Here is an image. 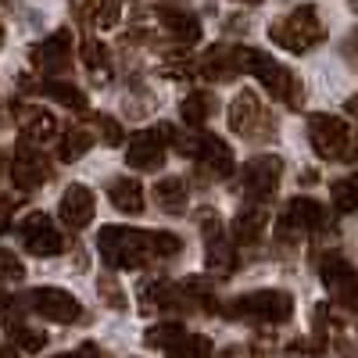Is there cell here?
I'll use <instances>...</instances> for the list:
<instances>
[{"label": "cell", "instance_id": "6da1fadb", "mask_svg": "<svg viewBox=\"0 0 358 358\" xmlns=\"http://www.w3.org/2000/svg\"><path fill=\"white\" fill-rule=\"evenodd\" d=\"M97 251L111 268H140L143 262H151V233H140L129 226H104L97 236Z\"/></svg>", "mask_w": 358, "mask_h": 358}, {"label": "cell", "instance_id": "7a4b0ae2", "mask_svg": "<svg viewBox=\"0 0 358 358\" xmlns=\"http://www.w3.org/2000/svg\"><path fill=\"white\" fill-rule=\"evenodd\" d=\"M268 40L283 50H290V54H305V50H312L315 43L326 40V25L319 22L315 8H297V11H290V15H283L268 25Z\"/></svg>", "mask_w": 358, "mask_h": 358}, {"label": "cell", "instance_id": "3957f363", "mask_svg": "<svg viewBox=\"0 0 358 358\" xmlns=\"http://www.w3.org/2000/svg\"><path fill=\"white\" fill-rule=\"evenodd\" d=\"M229 319H244V322H268L280 326L294 315V297L287 290H251L244 297H233L226 305Z\"/></svg>", "mask_w": 358, "mask_h": 358}, {"label": "cell", "instance_id": "277c9868", "mask_svg": "<svg viewBox=\"0 0 358 358\" xmlns=\"http://www.w3.org/2000/svg\"><path fill=\"white\" fill-rule=\"evenodd\" d=\"M248 72L258 76L262 86H265L276 101H283L287 108H301V101H305L301 79H297L290 69H283L276 57H268L265 50H248Z\"/></svg>", "mask_w": 358, "mask_h": 358}, {"label": "cell", "instance_id": "5b68a950", "mask_svg": "<svg viewBox=\"0 0 358 358\" xmlns=\"http://www.w3.org/2000/svg\"><path fill=\"white\" fill-rule=\"evenodd\" d=\"M308 143L326 162H355L358 147L351 143V129L337 115H312L308 118Z\"/></svg>", "mask_w": 358, "mask_h": 358}, {"label": "cell", "instance_id": "8992f818", "mask_svg": "<svg viewBox=\"0 0 358 358\" xmlns=\"http://www.w3.org/2000/svg\"><path fill=\"white\" fill-rule=\"evenodd\" d=\"M179 147H183L187 155H194L197 158V169H201V176H208V179H226V176H233V151H229V143L226 140H219V136H212V133H201V136H194V140H179Z\"/></svg>", "mask_w": 358, "mask_h": 358}, {"label": "cell", "instance_id": "52a82bcc", "mask_svg": "<svg viewBox=\"0 0 358 358\" xmlns=\"http://www.w3.org/2000/svg\"><path fill=\"white\" fill-rule=\"evenodd\" d=\"M280 179H283V162L276 155H262V158H251L244 169H241V187H244V197L251 204H262L268 201L276 190H280Z\"/></svg>", "mask_w": 358, "mask_h": 358}, {"label": "cell", "instance_id": "ba28073f", "mask_svg": "<svg viewBox=\"0 0 358 358\" xmlns=\"http://www.w3.org/2000/svg\"><path fill=\"white\" fill-rule=\"evenodd\" d=\"M29 308H33L40 319H50V322H79L83 319V305H79V297H72L69 290L62 287H36V290H29Z\"/></svg>", "mask_w": 358, "mask_h": 358}, {"label": "cell", "instance_id": "9c48e42d", "mask_svg": "<svg viewBox=\"0 0 358 358\" xmlns=\"http://www.w3.org/2000/svg\"><path fill=\"white\" fill-rule=\"evenodd\" d=\"M18 236H22L25 251H33L36 258H54V255L65 251V236L57 233V226L43 212H29L18 222Z\"/></svg>", "mask_w": 358, "mask_h": 358}, {"label": "cell", "instance_id": "30bf717a", "mask_svg": "<svg viewBox=\"0 0 358 358\" xmlns=\"http://www.w3.org/2000/svg\"><path fill=\"white\" fill-rule=\"evenodd\" d=\"M229 129L248 136V140H262L265 129H273V118H268V111L262 108L258 94L241 90V94L233 97V104H229Z\"/></svg>", "mask_w": 358, "mask_h": 358}, {"label": "cell", "instance_id": "8fae6325", "mask_svg": "<svg viewBox=\"0 0 358 358\" xmlns=\"http://www.w3.org/2000/svg\"><path fill=\"white\" fill-rule=\"evenodd\" d=\"M330 222L326 208L315 201V197H294L287 201L283 215H280V233L283 236H294V233H315Z\"/></svg>", "mask_w": 358, "mask_h": 358}, {"label": "cell", "instance_id": "7c38bea8", "mask_svg": "<svg viewBox=\"0 0 358 358\" xmlns=\"http://www.w3.org/2000/svg\"><path fill=\"white\" fill-rule=\"evenodd\" d=\"M11 179H15L18 190H40L47 179H50L47 158H43L29 140L18 143V151H15V158H11Z\"/></svg>", "mask_w": 358, "mask_h": 358}, {"label": "cell", "instance_id": "4fadbf2b", "mask_svg": "<svg viewBox=\"0 0 358 358\" xmlns=\"http://www.w3.org/2000/svg\"><path fill=\"white\" fill-rule=\"evenodd\" d=\"M248 50L251 47H226V43L212 47V50L201 57V76L215 79V83L236 79L241 72H248Z\"/></svg>", "mask_w": 358, "mask_h": 358}, {"label": "cell", "instance_id": "5bb4252c", "mask_svg": "<svg viewBox=\"0 0 358 358\" xmlns=\"http://www.w3.org/2000/svg\"><path fill=\"white\" fill-rule=\"evenodd\" d=\"M33 65L43 76L69 72V65H72V33H69V29H57V33H50L43 43L33 47Z\"/></svg>", "mask_w": 358, "mask_h": 358}, {"label": "cell", "instance_id": "9a60e30c", "mask_svg": "<svg viewBox=\"0 0 358 358\" xmlns=\"http://www.w3.org/2000/svg\"><path fill=\"white\" fill-rule=\"evenodd\" d=\"M126 165L140 169V172H155L165 165V140L158 129H140L129 136L126 143Z\"/></svg>", "mask_w": 358, "mask_h": 358}, {"label": "cell", "instance_id": "2e32d148", "mask_svg": "<svg viewBox=\"0 0 358 358\" xmlns=\"http://www.w3.org/2000/svg\"><path fill=\"white\" fill-rule=\"evenodd\" d=\"M94 208H97V201H94V194H90V187L72 183V187L62 194L57 215H62V222H65L69 229H86L90 219H94Z\"/></svg>", "mask_w": 358, "mask_h": 358}, {"label": "cell", "instance_id": "e0dca14e", "mask_svg": "<svg viewBox=\"0 0 358 358\" xmlns=\"http://www.w3.org/2000/svg\"><path fill=\"white\" fill-rule=\"evenodd\" d=\"M158 22H162L165 33H169L176 43H183V47H190V43L201 40V22H197L194 15H187V11L162 8V11H158Z\"/></svg>", "mask_w": 358, "mask_h": 358}, {"label": "cell", "instance_id": "ac0fdd59", "mask_svg": "<svg viewBox=\"0 0 358 358\" xmlns=\"http://www.w3.org/2000/svg\"><path fill=\"white\" fill-rule=\"evenodd\" d=\"M108 201L118 208V212L140 215L143 212V187L136 183V179H129V176H118L115 183L108 187Z\"/></svg>", "mask_w": 358, "mask_h": 358}, {"label": "cell", "instance_id": "d6986e66", "mask_svg": "<svg viewBox=\"0 0 358 358\" xmlns=\"http://www.w3.org/2000/svg\"><path fill=\"white\" fill-rule=\"evenodd\" d=\"M72 15L86 25L111 29L118 22V0H72Z\"/></svg>", "mask_w": 358, "mask_h": 358}, {"label": "cell", "instance_id": "ffe728a7", "mask_svg": "<svg viewBox=\"0 0 358 358\" xmlns=\"http://www.w3.org/2000/svg\"><path fill=\"white\" fill-rule=\"evenodd\" d=\"M204 241H208V251H204L208 268H212V273H219V276H233V273H236V265H241V258H236L233 244L226 241L222 233H215V236H204Z\"/></svg>", "mask_w": 358, "mask_h": 358}, {"label": "cell", "instance_id": "44dd1931", "mask_svg": "<svg viewBox=\"0 0 358 358\" xmlns=\"http://www.w3.org/2000/svg\"><path fill=\"white\" fill-rule=\"evenodd\" d=\"M262 233H265V212L255 204V208H248V212L236 215V222H233V244H236V248L258 244Z\"/></svg>", "mask_w": 358, "mask_h": 358}, {"label": "cell", "instance_id": "7402d4cb", "mask_svg": "<svg viewBox=\"0 0 358 358\" xmlns=\"http://www.w3.org/2000/svg\"><path fill=\"white\" fill-rule=\"evenodd\" d=\"M18 122H22V133L29 136V140H50L54 133H57V122H54V115H47V111H40V108H22L18 111Z\"/></svg>", "mask_w": 358, "mask_h": 358}, {"label": "cell", "instance_id": "603a6c76", "mask_svg": "<svg viewBox=\"0 0 358 358\" xmlns=\"http://www.w3.org/2000/svg\"><path fill=\"white\" fill-rule=\"evenodd\" d=\"M155 201H158V208H165L169 215H179L187 208V183L183 179H176V176H169V179H162V183L155 187Z\"/></svg>", "mask_w": 358, "mask_h": 358}, {"label": "cell", "instance_id": "cb8c5ba5", "mask_svg": "<svg viewBox=\"0 0 358 358\" xmlns=\"http://www.w3.org/2000/svg\"><path fill=\"white\" fill-rule=\"evenodd\" d=\"M83 65L97 76V83H108V76H111V54H108V47L101 43V40H83Z\"/></svg>", "mask_w": 358, "mask_h": 358}, {"label": "cell", "instance_id": "d4e9b609", "mask_svg": "<svg viewBox=\"0 0 358 358\" xmlns=\"http://www.w3.org/2000/svg\"><path fill=\"white\" fill-rule=\"evenodd\" d=\"M212 111H215V101L208 97V94H190V97H183V104H179V115H183V122L194 126V129H201L208 118H212Z\"/></svg>", "mask_w": 358, "mask_h": 358}, {"label": "cell", "instance_id": "484cf974", "mask_svg": "<svg viewBox=\"0 0 358 358\" xmlns=\"http://www.w3.org/2000/svg\"><path fill=\"white\" fill-rule=\"evenodd\" d=\"M43 94L50 97V101H57V104H65V108H72V111H86L90 104H86V94L79 86H72V83H62V79H50L47 86H43Z\"/></svg>", "mask_w": 358, "mask_h": 358}, {"label": "cell", "instance_id": "4316f807", "mask_svg": "<svg viewBox=\"0 0 358 358\" xmlns=\"http://www.w3.org/2000/svg\"><path fill=\"white\" fill-rule=\"evenodd\" d=\"M319 273H322V280L330 283L334 290H341V287H348L351 280H355V268L337 255V251H330V255H322V262H319Z\"/></svg>", "mask_w": 358, "mask_h": 358}, {"label": "cell", "instance_id": "83f0119b", "mask_svg": "<svg viewBox=\"0 0 358 358\" xmlns=\"http://www.w3.org/2000/svg\"><path fill=\"white\" fill-rule=\"evenodd\" d=\"M187 337V330H183V322H158V326H151V330L143 334V344L147 348H172V344H179Z\"/></svg>", "mask_w": 358, "mask_h": 358}, {"label": "cell", "instance_id": "f1b7e54d", "mask_svg": "<svg viewBox=\"0 0 358 358\" xmlns=\"http://www.w3.org/2000/svg\"><path fill=\"white\" fill-rule=\"evenodd\" d=\"M165 358H212V341L201 334H187L179 344H172L165 351Z\"/></svg>", "mask_w": 358, "mask_h": 358}, {"label": "cell", "instance_id": "f546056e", "mask_svg": "<svg viewBox=\"0 0 358 358\" xmlns=\"http://www.w3.org/2000/svg\"><path fill=\"white\" fill-rule=\"evenodd\" d=\"M334 204H337V212H355L358 208V172L334 183Z\"/></svg>", "mask_w": 358, "mask_h": 358}, {"label": "cell", "instance_id": "4dcf8cb0", "mask_svg": "<svg viewBox=\"0 0 358 358\" xmlns=\"http://www.w3.org/2000/svg\"><path fill=\"white\" fill-rule=\"evenodd\" d=\"M90 143H94V136H90L86 129H72L62 140V147H57V158H62V162H76V158H83L90 151Z\"/></svg>", "mask_w": 358, "mask_h": 358}, {"label": "cell", "instance_id": "1f68e13d", "mask_svg": "<svg viewBox=\"0 0 358 358\" xmlns=\"http://www.w3.org/2000/svg\"><path fill=\"white\" fill-rule=\"evenodd\" d=\"M8 334H11V341H15V348H18V351H40V348L47 344V334L33 330V326H25V322L8 326Z\"/></svg>", "mask_w": 358, "mask_h": 358}, {"label": "cell", "instance_id": "d6a6232c", "mask_svg": "<svg viewBox=\"0 0 358 358\" xmlns=\"http://www.w3.org/2000/svg\"><path fill=\"white\" fill-rule=\"evenodd\" d=\"M22 276H25V265L18 262V255L0 248V283H18Z\"/></svg>", "mask_w": 358, "mask_h": 358}, {"label": "cell", "instance_id": "836d02e7", "mask_svg": "<svg viewBox=\"0 0 358 358\" xmlns=\"http://www.w3.org/2000/svg\"><path fill=\"white\" fill-rule=\"evenodd\" d=\"M151 251H155V258H176L183 251V241L176 233H151Z\"/></svg>", "mask_w": 358, "mask_h": 358}, {"label": "cell", "instance_id": "e575fe53", "mask_svg": "<svg viewBox=\"0 0 358 358\" xmlns=\"http://www.w3.org/2000/svg\"><path fill=\"white\" fill-rule=\"evenodd\" d=\"M101 140L111 143V147H115V143H122V126H118L115 118H101Z\"/></svg>", "mask_w": 358, "mask_h": 358}, {"label": "cell", "instance_id": "d590c367", "mask_svg": "<svg viewBox=\"0 0 358 358\" xmlns=\"http://www.w3.org/2000/svg\"><path fill=\"white\" fill-rule=\"evenodd\" d=\"M101 294L108 297V301H111L115 308H126V297H122V294H118V287H115L111 280H101Z\"/></svg>", "mask_w": 358, "mask_h": 358}, {"label": "cell", "instance_id": "8d00e7d4", "mask_svg": "<svg viewBox=\"0 0 358 358\" xmlns=\"http://www.w3.org/2000/svg\"><path fill=\"white\" fill-rule=\"evenodd\" d=\"M337 297H341V301H344V305H351V308H358V280H351L348 287H341V290H337Z\"/></svg>", "mask_w": 358, "mask_h": 358}, {"label": "cell", "instance_id": "74e56055", "mask_svg": "<svg viewBox=\"0 0 358 358\" xmlns=\"http://www.w3.org/2000/svg\"><path fill=\"white\" fill-rule=\"evenodd\" d=\"M76 358H111V355L101 351L97 344H79V348H76Z\"/></svg>", "mask_w": 358, "mask_h": 358}, {"label": "cell", "instance_id": "f35d334b", "mask_svg": "<svg viewBox=\"0 0 358 358\" xmlns=\"http://www.w3.org/2000/svg\"><path fill=\"white\" fill-rule=\"evenodd\" d=\"M0 358H15V351L11 348H0Z\"/></svg>", "mask_w": 358, "mask_h": 358}, {"label": "cell", "instance_id": "ab89813d", "mask_svg": "<svg viewBox=\"0 0 358 358\" xmlns=\"http://www.w3.org/2000/svg\"><path fill=\"white\" fill-rule=\"evenodd\" d=\"M348 111H351V115H358V101H351V104H348Z\"/></svg>", "mask_w": 358, "mask_h": 358}, {"label": "cell", "instance_id": "60d3db41", "mask_svg": "<svg viewBox=\"0 0 358 358\" xmlns=\"http://www.w3.org/2000/svg\"><path fill=\"white\" fill-rule=\"evenodd\" d=\"M236 4H262V0H236Z\"/></svg>", "mask_w": 358, "mask_h": 358}, {"label": "cell", "instance_id": "b9f144b4", "mask_svg": "<svg viewBox=\"0 0 358 358\" xmlns=\"http://www.w3.org/2000/svg\"><path fill=\"white\" fill-rule=\"evenodd\" d=\"M0 47H4V25H0Z\"/></svg>", "mask_w": 358, "mask_h": 358}, {"label": "cell", "instance_id": "7bdbcfd3", "mask_svg": "<svg viewBox=\"0 0 358 358\" xmlns=\"http://www.w3.org/2000/svg\"><path fill=\"white\" fill-rule=\"evenodd\" d=\"M54 358H76V351H72V355H54Z\"/></svg>", "mask_w": 358, "mask_h": 358}, {"label": "cell", "instance_id": "ee69618b", "mask_svg": "<svg viewBox=\"0 0 358 358\" xmlns=\"http://www.w3.org/2000/svg\"><path fill=\"white\" fill-rule=\"evenodd\" d=\"M351 8H355V11H358V0H351Z\"/></svg>", "mask_w": 358, "mask_h": 358}, {"label": "cell", "instance_id": "f6af8a7d", "mask_svg": "<svg viewBox=\"0 0 358 358\" xmlns=\"http://www.w3.org/2000/svg\"><path fill=\"white\" fill-rule=\"evenodd\" d=\"M0 172H4V158H0Z\"/></svg>", "mask_w": 358, "mask_h": 358}, {"label": "cell", "instance_id": "bcb514c9", "mask_svg": "<svg viewBox=\"0 0 358 358\" xmlns=\"http://www.w3.org/2000/svg\"><path fill=\"white\" fill-rule=\"evenodd\" d=\"M0 229H4V219H0Z\"/></svg>", "mask_w": 358, "mask_h": 358}]
</instances>
